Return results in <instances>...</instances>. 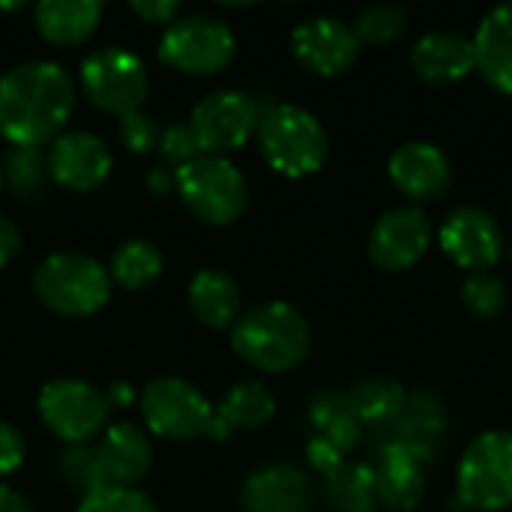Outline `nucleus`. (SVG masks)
<instances>
[{
    "instance_id": "32",
    "label": "nucleus",
    "mask_w": 512,
    "mask_h": 512,
    "mask_svg": "<svg viewBox=\"0 0 512 512\" xmlns=\"http://www.w3.org/2000/svg\"><path fill=\"white\" fill-rule=\"evenodd\" d=\"M462 303L474 318H498L507 306V288L492 273H471L462 285Z\"/></svg>"
},
{
    "instance_id": "19",
    "label": "nucleus",
    "mask_w": 512,
    "mask_h": 512,
    "mask_svg": "<svg viewBox=\"0 0 512 512\" xmlns=\"http://www.w3.org/2000/svg\"><path fill=\"white\" fill-rule=\"evenodd\" d=\"M108 486L135 489V483L150 471L153 447L135 423H114L96 444Z\"/></svg>"
},
{
    "instance_id": "37",
    "label": "nucleus",
    "mask_w": 512,
    "mask_h": 512,
    "mask_svg": "<svg viewBox=\"0 0 512 512\" xmlns=\"http://www.w3.org/2000/svg\"><path fill=\"white\" fill-rule=\"evenodd\" d=\"M132 12L144 21H153V24H171L180 12V3L177 0H135L132 3Z\"/></svg>"
},
{
    "instance_id": "11",
    "label": "nucleus",
    "mask_w": 512,
    "mask_h": 512,
    "mask_svg": "<svg viewBox=\"0 0 512 512\" xmlns=\"http://www.w3.org/2000/svg\"><path fill=\"white\" fill-rule=\"evenodd\" d=\"M261 108L252 96L240 90H219L204 96L189 120V129L204 156H219L240 150L258 132Z\"/></svg>"
},
{
    "instance_id": "20",
    "label": "nucleus",
    "mask_w": 512,
    "mask_h": 512,
    "mask_svg": "<svg viewBox=\"0 0 512 512\" xmlns=\"http://www.w3.org/2000/svg\"><path fill=\"white\" fill-rule=\"evenodd\" d=\"M477 72L501 93L512 96V3L492 9L474 36Z\"/></svg>"
},
{
    "instance_id": "25",
    "label": "nucleus",
    "mask_w": 512,
    "mask_h": 512,
    "mask_svg": "<svg viewBox=\"0 0 512 512\" xmlns=\"http://www.w3.org/2000/svg\"><path fill=\"white\" fill-rule=\"evenodd\" d=\"M309 420H312V429L318 432L315 438L330 444L339 453L351 450L360 438V420H357L348 396H342V393L318 396L309 408Z\"/></svg>"
},
{
    "instance_id": "2",
    "label": "nucleus",
    "mask_w": 512,
    "mask_h": 512,
    "mask_svg": "<svg viewBox=\"0 0 512 512\" xmlns=\"http://www.w3.org/2000/svg\"><path fill=\"white\" fill-rule=\"evenodd\" d=\"M231 348L249 366L279 375L297 369L309 357L312 327L291 303H261L237 318L231 330Z\"/></svg>"
},
{
    "instance_id": "41",
    "label": "nucleus",
    "mask_w": 512,
    "mask_h": 512,
    "mask_svg": "<svg viewBox=\"0 0 512 512\" xmlns=\"http://www.w3.org/2000/svg\"><path fill=\"white\" fill-rule=\"evenodd\" d=\"M105 396H108L111 408H114V405L126 408V405H132V399H135V393H132V387H129L126 381H117V384H111V390H108Z\"/></svg>"
},
{
    "instance_id": "30",
    "label": "nucleus",
    "mask_w": 512,
    "mask_h": 512,
    "mask_svg": "<svg viewBox=\"0 0 512 512\" xmlns=\"http://www.w3.org/2000/svg\"><path fill=\"white\" fill-rule=\"evenodd\" d=\"M6 183L15 198H39L45 183L51 180L48 174V156H42L39 147H12L6 156Z\"/></svg>"
},
{
    "instance_id": "18",
    "label": "nucleus",
    "mask_w": 512,
    "mask_h": 512,
    "mask_svg": "<svg viewBox=\"0 0 512 512\" xmlns=\"http://www.w3.org/2000/svg\"><path fill=\"white\" fill-rule=\"evenodd\" d=\"M411 69L432 84H453L462 81L477 69L474 39L456 30H435L426 33L411 48Z\"/></svg>"
},
{
    "instance_id": "13",
    "label": "nucleus",
    "mask_w": 512,
    "mask_h": 512,
    "mask_svg": "<svg viewBox=\"0 0 512 512\" xmlns=\"http://www.w3.org/2000/svg\"><path fill=\"white\" fill-rule=\"evenodd\" d=\"M432 243V222L420 207H393L372 225L369 255L381 270L414 267Z\"/></svg>"
},
{
    "instance_id": "7",
    "label": "nucleus",
    "mask_w": 512,
    "mask_h": 512,
    "mask_svg": "<svg viewBox=\"0 0 512 512\" xmlns=\"http://www.w3.org/2000/svg\"><path fill=\"white\" fill-rule=\"evenodd\" d=\"M237 42L228 24L210 15H186L174 18L159 42V60L177 72L189 75H213L222 72L234 60Z\"/></svg>"
},
{
    "instance_id": "14",
    "label": "nucleus",
    "mask_w": 512,
    "mask_h": 512,
    "mask_svg": "<svg viewBox=\"0 0 512 512\" xmlns=\"http://www.w3.org/2000/svg\"><path fill=\"white\" fill-rule=\"evenodd\" d=\"M48 174L72 192H90L111 174V150L93 132H63L51 141Z\"/></svg>"
},
{
    "instance_id": "31",
    "label": "nucleus",
    "mask_w": 512,
    "mask_h": 512,
    "mask_svg": "<svg viewBox=\"0 0 512 512\" xmlns=\"http://www.w3.org/2000/svg\"><path fill=\"white\" fill-rule=\"evenodd\" d=\"M408 27V15L402 6L396 3H378V6H369L360 12L357 24H354V33L360 42L366 45H387L393 39H399Z\"/></svg>"
},
{
    "instance_id": "34",
    "label": "nucleus",
    "mask_w": 512,
    "mask_h": 512,
    "mask_svg": "<svg viewBox=\"0 0 512 512\" xmlns=\"http://www.w3.org/2000/svg\"><path fill=\"white\" fill-rule=\"evenodd\" d=\"M159 132L162 129L156 126V120L141 114V111L120 117V126H117V135H120L123 147L132 150V153H150L159 144Z\"/></svg>"
},
{
    "instance_id": "36",
    "label": "nucleus",
    "mask_w": 512,
    "mask_h": 512,
    "mask_svg": "<svg viewBox=\"0 0 512 512\" xmlns=\"http://www.w3.org/2000/svg\"><path fill=\"white\" fill-rule=\"evenodd\" d=\"M21 462H24V438L18 435L15 426L0 423V477L18 471Z\"/></svg>"
},
{
    "instance_id": "12",
    "label": "nucleus",
    "mask_w": 512,
    "mask_h": 512,
    "mask_svg": "<svg viewBox=\"0 0 512 512\" xmlns=\"http://www.w3.org/2000/svg\"><path fill=\"white\" fill-rule=\"evenodd\" d=\"M444 255L471 273H489L504 255L501 225L483 207H456L441 225Z\"/></svg>"
},
{
    "instance_id": "5",
    "label": "nucleus",
    "mask_w": 512,
    "mask_h": 512,
    "mask_svg": "<svg viewBox=\"0 0 512 512\" xmlns=\"http://www.w3.org/2000/svg\"><path fill=\"white\" fill-rule=\"evenodd\" d=\"M174 186L186 210L204 225H228L249 204L246 177L234 162L219 156H198L174 168Z\"/></svg>"
},
{
    "instance_id": "3",
    "label": "nucleus",
    "mask_w": 512,
    "mask_h": 512,
    "mask_svg": "<svg viewBox=\"0 0 512 512\" xmlns=\"http://www.w3.org/2000/svg\"><path fill=\"white\" fill-rule=\"evenodd\" d=\"M258 147L267 165L285 177H309L327 159V132L321 120L300 105H273L258 120Z\"/></svg>"
},
{
    "instance_id": "28",
    "label": "nucleus",
    "mask_w": 512,
    "mask_h": 512,
    "mask_svg": "<svg viewBox=\"0 0 512 512\" xmlns=\"http://www.w3.org/2000/svg\"><path fill=\"white\" fill-rule=\"evenodd\" d=\"M327 495L336 512H378L375 471L366 465H339L327 477Z\"/></svg>"
},
{
    "instance_id": "4",
    "label": "nucleus",
    "mask_w": 512,
    "mask_h": 512,
    "mask_svg": "<svg viewBox=\"0 0 512 512\" xmlns=\"http://www.w3.org/2000/svg\"><path fill=\"white\" fill-rule=\"evenodd\" d=\"M33 291L39 303L63 318H87L96 315L111 297L108 270L78 252L48 255L33 273Z\"/></svg>"
},
{
    "instance_id": "38",
    "label": "nucleus",
    "mask_w": 512,
    "mask_h": 512,
    "mask_svg": "<svg viewBox=\"0 0 512 512\" xmlns=\"http://www.w3.org/2000/svg\"><path fill=\"white\" fill-rule=\"evenodd\" d=\"M21 252V231L12 219L0 216V267H6Z\"/></svg>"
},
{
    "instance_id": "21",
    "label": "nucleus",
    "mask_w": 512,
    "mask_h": 512,
    "mask_svg": "<svg viewBox=\"0 0 512 512\" xmlns=\"http://www.w3.org/2000/svg\"><path fill=\"white\" fill-rule=\"evenodd\" d=\"M273 414H276V396L258 381H243L225 393L219 408H213L207 435L225 441L234 429H258L270 423Z\"/></svg>"
},
{
    "instance_id": "1",
    "label": "nucleus",
    "mask_w": 512,
    "mask_h": 512,
    "mask_svg": "<svg viewBox=\"0 0 512 512\" xmlns=\"http://www.w3.org/2000/svg\"><path fill=\"white\" fill-rule=\"evenodd\" d=\"M75 108V87L63 66L27 60L0 78V135L15 147L54 141Z\"/></svg>"
},
{
    "instance_id": "17",
    "label": "nucleus",
    "mask_w": 512,
    "mask_h": 512,
    "mask_svg": "<svg viewBox=\"0 0 512 512\" xmlns=\"http://www.w3.org/2000/svg\"><path fill=\"white\" fill-rule=\"evenodd\" d=\"M246 512H312V489L300 468L267 465L243 483Z\"/></svg>"
},
{
    "instance_id": "6",
    "label": "nucleus",
    "mask_w": 512,
    "mask_h": 512,
    "mask_svg": "<svg viewBox=\"0 0 512 512\" xmlns=\"http://www.w3.org/2000/svg\"><path fill=\"white\" fill-rule=\"evenodd\" d=\"M459 501L471 510L504 512L512 507V435L483 432L462 453L459 471Z\"/></svg>"
},
{
    "instance_id": "42",
    "label": "nucleus",
    "mask_w": 512,
    "mask_h": 512,
    "mask_svg": "<svg viewBox=\"0 0 512 512\" xmlns=\"http://www.w3.org/2000/svg\"><path fill=\"white\" fill-rule=\"evenodd\" d=\"M0 186H3V168H0Z\"/></svg>"
},
{
    "instance_id": "26",
    "label": "nucleus",
    "mask_w": 512,
    "mask_h": 512,
    "mask_svg": "<svg viewBox=\"0 0 512 512\" xmlns=\"http://www.w3.org/2000/svg\"><path fill=\"white\" fill-rule=\"evenodd\" d=\"M348 402L357 414L360 423H372V426H390L402 417L408 396L396 381L387 378H372V381H360L351 393Z\"/></svg>"
},
{
    "instance_id": "29",
    "label": "nucleus",
    "mask_w": 512,
    "mask_h": 512,
    "mask_svg": "<svg viewBox=\"0 0 512 512\" xmlns=\"http://www.w3.org/2000/svg\"><path fill=\"white\" fill-rule=\"evenodd\" d=\"M57 471H60L63 486H66L69 492L81 495V501L90 498V495H96L99 489L108 486V477H105V471H102L99 453H96V447H90V444L69 447V450L60 456Z\"/></svg>"
},
{
    "instance_id": "33",
    "label": "nucleus",
    "mask_w": 512,
    "mask_h": 512,
    "mask_svg": "<svg viewBox=\"0 0 512 512\" xmlns=\"http://www.w3.org/2000/svg\"><path fill=\"white\" fill-rule=\"evenodd\" d=\"M78 512H156L153 501L138 492V489H126V486H105L96 495L84 498L78 504Z\"/></svg>"
},
{
    "instance_id": "27",
    "label": "nucleus",
    "mask_w": 512,
    "mask_h": 512,
    "mask_svg": "<svg viewBox=\"0 0 512 512\" xmlns=\"http://www.w3.org/2000/svg\"><path fill=\"white\" fill-rule=\"evenodd\" d=\"M162 273V252L150 240H129L123 243L111 258V282H117L126 291L150 288Z\"/></svg>"
},
{
    "instance_id": "40",
    "label": "nucleus",
    "mask_w": 512,
    "mask_h": 512,
    "mask_svg": "<svg viewBox=\"0 0 512 512\" xmlns=\"http://www.w3.org/2000/svg\"><path fill=\"white\" fill-rule=\"evenodd\" d=\"M147 186H150L156 195H165V192L174 186V174H171L168 168H153V171L147 174Z\"/></svg>"
},
{
    "instance_id": "15",
    "label": "nucleus",
    "mask_w": 512,
    "mask_h": 512,
    "mask_svg": "<svg viewBox=\"0 0 512 512\" xmlns=\"http://www.w3.org/2000/svg\"><path fill=\"white\" fill-rule=\"evenodd\" d=\"M294 57L315 75H339L345 72L360 51V39L354 27L339 18H309L291 36Z\"/></svg>"
},
{
    "instance_id": "23",
    "label": "nucleus",
    "mask_w": 512,
    "mask_h": 512,
    "mask_svg": "<svg viewBox=\"0 0 512 512\" xmlns=\"http://www.w3.org/2000/svg\"><path fill=\"white\" fill-rule=\"evenodd\" d=\"M375 492H378V501L390 510H414L426 492L423 462L405 450L387 447L381 465L375 468Z\"/></svg>"
},
{
    "instance_id": "10",
    "label": "nucleus",
    "mask_w": 512,
    "mask_h": 512,
    "mask_svg": "<svg viewBox=\"0 0 512 512\" xmlns=\"http://www.w3.org/2000/svg\"><path fill=\"white\" fill-rule=\"evenodd\" d=\"M141 414L153 435L171 441H192L198 435H207L213 420V405L195 384L168 375L144 387Z\"/></svg>"
},
{
    "instance_id": "22",
    "label": "nucleus",
    "mask_w": 512,
    "mask_h": 512,
    "mask_svg": "<svg viewBox=\"0 0 512 512\" xmlns=\"http://www.w3.org/2000/svg\"><path fill=\"white\" fill-rule=\"evenodd\" d=\"M240 303V285L225 270H201L189 282V309L210 330H225L237 324Z\"/></svg>"
},
{
    "instance_id": "9",
    "label": "nucleus",
    "mask_w": 512,
    "mask_h": 512,
    "mask_svg": "<svg viewBox=\"0 0 512 512\" xmlns=\"http://www.w3.org/2000/svg\"><path fill=\"white\" fill-rule=\"evenodd\" d=\"M147 69L144 63L123 48H102L93 51L81 63V87L87 99L114 117L135 114L147 96Z\"/></svg>"
},
{
    "instance_id": "8",
    "label": "nucleus",
    "mask_w": 512,
    "mask_h": 512,
    "mask_svg": "<svg viewBox=\"0 0 512 512\" xmlns=\"http://www.w3.org/2000/svg\"><path fill=\"white\" fill-rule=\"evenodd\" d=\"M111 414V402L102 390L78 378H57L39 393V417L42 423L69 447L87 444L96 432L105 429Z\"/></svg>"
},
{
    "instance_id": "35",
    "label": "nucleus",
    "mask_w": 512,
    "mask_h": 512,
    "mask_svg": "<svg viewBox=\"0 0 512 512\" xmlns=\"http://www.w3.org/2000/svg\"><path fill=\"white\" fill-rule=\"evenodd\" d=\"M159 153L168 159V162H177V168L180 165H186V162H192V159H198V141H195V135H192V129H189V123H171L168 129H162L159 132Z\"/></svg>"
},
{
    "instance_id": "24",
    "label": "nucleus",
    "mask_w": 512,
    "mask_h": 512,
    "mask_svg": "<svg viewBox=\"0 0 512 512\" xmlns=\"http://www.w3.org/2000/svg\"><path fill=\"white\" fill-rule=\"evenodd\" d=\"M102 18L96 0H42L36 6V30L51 45H81L93 36Z\"/></svg>"
},
{
    "instance_id": "16",
    "label": "nucleus",
    "mask_w": 512,
    "mask_h": 512,
    "mask_svg": "<svg viewBox=\"0 0 512 512\" xmlns=\"http://www.w3.org/2000/svg\"><path fill=\"white\" fill-rule=\"evenodd\" d=\"M390 180L414 201H435L453 183V168L444 150L429 141H408L390 156Z\"/></svg>"
},
{
    "instance_id": "39",
    "label": "nucleus",
    "mask_w": 512,
    "mask_h": 512,
    "mask_svg": "<svg viewBox=\"0 0 512 512\" xmlns=\"http://www.w3.org/2000/svg\"><path fill=\"white\" fill-rule=\"evenodd\" d=\"M0 512H33V507L21 492H15L9 486H0Z\"/></svg>"
}]
</instances>
